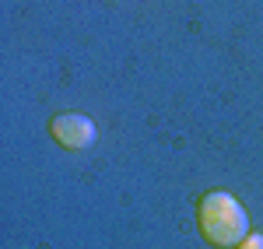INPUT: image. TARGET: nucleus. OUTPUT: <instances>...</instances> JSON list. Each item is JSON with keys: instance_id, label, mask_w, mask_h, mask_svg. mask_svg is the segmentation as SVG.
Here are the masks:
<instances>
[{"instance_id": "7ed1b4c3", "label": "nucleus", "mask_w": 263, "mask_h": 249, "mask_svg": "<svg viewBox=\"0 0 263 249\" xmlns=\"http://www.w3.org/2000/svg\"><path fill=\"white\" fill-rule=\"evenodd\" d=\"M235 249H263V235H260V232H256V235H246Z\"/></svg>"}, {"instance_id": "f257e3e1", "label": "nucleus", "mask_w": 263, "mask_h": 249, "mask_svg": "<svg viewBox=\"0 0 263 249\" xmlns=\"http://www.w3.org/2000/svg\"><path fill=\"white\" fill-rule=\"evenodd\" d=\"M197 228H200V239L207 246L235 249L249 235V214L232 193L211 189L197 204Z\"/></svg>"}, {"instance_id": "f03ea898", "label": "nucleus", "mask_w": 263, "mask_h": 249, "mask_svg": "<svg viewBox=\"0 0 263 249\" xmlns=\"http://www.w3.org/2000/svg\"><path fill=\"white\" fill-rule=\"evenodd\" d=\"M49 133L67 151H84V147L95 144V123L88 116H81V112H60V116H53Z\"/></svg>"}]
</instances>
